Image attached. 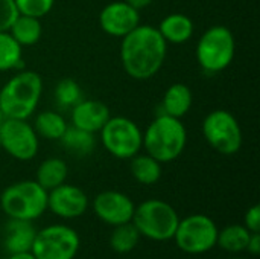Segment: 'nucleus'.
I'll return each instance as SVG.
<instances>
[{
	"label": "nucleus",
	"instance_id": "0eeeda50",
	"mask_svg": "<svg viewBox=\"0 0 260 259\" xmlns=\"http://www.w3.org/2000/svg\"><path fill=\"white\" fill-rule=\"evenodd\" d=\"M99 133L104 148L117 159H131L142 150L143 133L139 125L128 118H110Z\"/></svg>",
	"mask_w": 260,
	"mask_h": 259
},
{
	"label": "nucleus",
	"instance_id": "2f4dec72",
	"mask_svg": "<svg viewBox=\"0 0 260 259\" xmlns=\"http://www.w3.org/2000/svg\"><path fill=\"white\" fill-rule=\"evenodd\" d=\"M128 5H131L133 8H136L137 11H140V9H143V8H146V6H149L154 0H125Z\"/></svg>",
	"mask_w": 260,
	"mask_h": 259
},
{
	"label": "nucleus",
	"instance_id": "4be33fe9",
	"mask_svg": "<svg viewBox=\"0 0 260 259\" xmlns=\"http://www.w3.org/2000/svg\"><path fill=\"white\" fill-rule=\"evenodd\" d=\"M59 142L64 147V150H67L73 156H79V157H84V156H88L90 153H93L94 145H96L93 133L84 131L73 125L67 127V130L61 136Z\"/></svg>",
	"mask_w": 260,
	"mask_h": 259
},
{
	"label": "nucleus",
	"instance_id": "a878e982",
	"mask_svg": "<svg viewBox=\"0 0 260 259\" xmlns=\"http://www.w3.org/2000/svg\"><path fill=\"white\" fill-rule=\"evenodd\" d=\"M21 63V46L11 37V34L0 32V72L17 69Z\"/></svg>",
	"mask_w": 260,
	"mask_h": 259
},
{
	"label": "nucleus",
	"instance_id": "a211bd4d",
	"mask_svg": "<svg viewBox=\"0 0 260 259\" xmlns=\"http://www.w3.org/2000/svg\"><path fill=\"white\" fill-rule=\"evenodd\" d=\"M157 29L166 43L183 44L193 35V21L184 14H169L160 21Z\"/></svg>",
	"mask_w": 260,
	"mask_h": 259
},
{
	"label": "nucleus",
	"instance_id": "412c9836",
	"mask_svg": "<svg viewBox=\"0 0 260 259\" xmlns=\"http://www.w3.org/2000/svg\"><path fill=\"white\" fill-rule=\"evenodd\" d=\"M8 32L23 47V46H34L35 43H38L43 34V27L40 18L18 14Z\"/></svg>",
	"mask_w": 260,
	"mask_h": 259
},
{
	"label": "nucleus",
	"instance_id": "b1692460",
	"mask_svg": "<svg viewBox=\"0 0 260 259\" xmlns=\"http://www.w3.org/2000/svg\"><path fill=\"white\" fill-rule=\"evenodd\" d=\"M251 232L244 224H230L218 232L216 244L229 253H241L247 250Z\"/></svg>",
	"mask_w": 260,
	"mask_h": 259
},
{
	"label": "nucleus",
	"instance_id": "2eb2a0df",
	"mask_svg": "<svg viewBox=\"0 0 260 259\" xmlns=\"http://www.w3.org/2000/svg\"><path fill=\"white\" fill-rule=\"evenodd\" d=\"M72 125L88 133H99L111 118L108 107L96 99H81L72 108Z\"/></svg>",
	"mask_w": 260,
	"mask_h": 259
},
{
	"label": "nucleus",
	"instance_id": "1a4fd4ad",
	"mask_svg": "<svg viewBox=\"0 0 260 259\" xmlns=\"http://www.w3.org/2000/svg\"><path fill=\"white\" fill-rule=\"evenodd\" d=\"M207 143L224 156L236 154L242 147V130L238 119L227 110H213L203 121Z\"/></svg>",
	"mask_w": 260,
	"mask_h": 259
},
{
	"label": "nucleus",
	"instance_id": "aec40b11",
	"mask_svg": "<svg viewBox=\"0 0 260 259\" xmlns=\"http://www.w3.org/2000/svg\"><path fill=\"white\" fill-rule=\"evenodd\" d=\"M34 130L38 137L47 140H59L61 136L66 133L69 124L66 122L64 116L53 110L40 111L34 121Z\"/></svg>",
	"mask_w": 260,
	"mask_h": 259
},
{
	"label": "nucleus",
	"instance_id": "72a5a7b5",
	"mask_svg": "<svg viewBox=\"0 0 260 259\" xmlns=\"http://www.w3.org/2000/svg\"><path fill=\"white\" fill-rule=\"evenodd\" d=\"M3 119H5V116H3V111H2V108H0V124L3 122Z\"/></svg>",
	"mask_w": 260,
	"mask_h": 259
},
{
	"label": "nucleus",
	"instance_id": "6e6552de",
	"mask_svg": "<svg viewBox=\"0 0 260 259\" xmlns=\"http://www.w3.org/2000/svg\"><path fill=\"white\" fill-rule=\"evenodd\" d=\"M218 227L215 221L204 214H193L180 220L175 231V243L180 250L189 255L210 252L216 246Z\"/></svg>",
	"mask_w": 260,
	"mask_h": 259
},
{
	"label": "nucleus",
	"instance_id": "f8f14e48",
	"mask_svg": "<svg viewBox=\"0 0 260 259\" xmlns=\"http://www.w3.org/2000/svg\"><path fill=\"white\" fill-rule=\"evenodd\" d=\"M133 200L119 191H104L93 200V211L99 220L110 226H119L129 223L134 215Z\"/></svg>",
	"mask_w": 260,
	"mask_h": 259
},
{
	"label": "nucleus",
	"instance_id": "4468645a",
	"mask_svg": "<svg viewBox=\"0 0 260 259\" xmlns=\"http://www.w3.org/2000/svg\"><path fill=\"white\" fill-rule=\"evenodd\" d=\"M102 31L111 37L123 38L140 24V14L136 8L123 2L108 3L99 14Z\"/></svg>",
	"mask_w": 260,
	"mask_h": 259
},
{
	"label": "nucleus",
	"instance_id": "473e14b6",
	"mask_svg": "<svg viewBox=\"0 0 260 259\" xmlns=\"http://www.w3.org/2000/svg\"><path fill=\"white\" fill-rule=\"evenodd\" d=\"M8 259H37L32 252H20V253H11Z\"/></svg>",
	"mask_w": 260,
	"mask_h": 259
},
{
	"label": "nucleus",
	"instance_id": "5701e85b",
	"mask_svg": "<svg viewBox=\"0 0 260 259\" xmlns=\"http://www.w3.org/2000/svg\"><path fill=\"white\" fill-rule=\"evenodd\" d=\"M133 177L142 185H155L161 177V163L149 154H136L129 165Z\"/></svg>",
	"mask_w": 260,
	"mask_h": 259
},
{
	"label": "nucleus",
	"instance_id": "f03ea898",
	"mask_svg": "<svg viewBox=\"0 0 260 259\" xmlns=\"http://www.w3.org/2000/svg\"><path fill=\"white\" fill-rule=\"evenodd\" d=\"M43 93V79L34 70L14 75L0 89V108L5 118L27 119L38 107Z\"/></svg>",
	"mask_w": 260,
	"mask_h": 259
},
{
	"label": "nucleus",
	"instance_id": "dca6fc26",
	"mask_svg": "<svg viewBox=\"0 0 260 259\" xmlns=\"http://www.w3.org/2000/svg\"><path fill=\"white\" fill-rule=\"evenodd\" d=\"M37 231L32 226V221L24 220H12L9 218L5 227V249L8 253H20V252H30Z\"/></svg>",
	"mask_w": 260,
	"mask_h": 259
},
{
	"label": "nucleus",
	"instance_id": "f257e3e1",
	"mask_svg": "<svg viewBox=\"0 0 260 259\" xmlns=\"http://www.w3.org/2000/svg\"><path fill=\"white\" fill-rule=\"evenodd\" d=\"M168 43L157 27L139 24L122 38L120 61L125 72L139 81L152 78L163 66Z\"/></svg>",
	"mask_w": 260,
	"mask_h": 259
},
{
	"label": "nucleus",
	"instance_id": "ddd939ff",
	"mask_svg": "<svg viewBox=\"0 0 260 259\" xmlns=\"http://www.w3.org/2000/svg\"><path fill=\"white\" fill-rule=\"evenodd\" d=\"M88 208L87 194L73 185L62 183L47 192V209L64 220H73L85 214Z\"/></svg>",
	"mask_w": 260,
	"mask_h": 259
},
{
	"label": "nucleus",
	"instance_id": "20e7f679",
	"mask_svg": "<svg viewBox=\"0 0 260 259\" xmlns=\"http://www.w3.org/2000/svg\"><path fill=\"white\" fill-rule=\"evenodd\" d=\"M0 208L12 220L34 221L47 209V191L35 180L12 183L2 192Z\"/></svg>",
	"mask_w": 260,
	"mask_h": 259
},
{
	"label": "nucleus",
	"instance_id": "f3484780",
	"mask_svg": "<svg viewBox=\"0 0 260 259\" xmlns=\"http://www.w3.org/2000/svg\"><path fill=\"white\" fill-rule=\"evenodd\" d=\"M192 92L183 82H175L168 87L161 101V114H168L177 119L186 116L192 107Z\"/></svg>",
	"mask_w": 260,
	"mask_h": 259
},
{
	"label": "nucleus",
	"instance_id": "423d86ee",
	"mask_svg": "<svg viewBox=\"0 0 260 259\" xmlns=\"http://www.w3.org/2000/svg\"><path fill=\"white\" fill-rule=\"evenodd\" d=\"M236 53V40L233 32L222 24L209 27L200 38L197 46V60L207 73L225 70Z\"/></svg>",
	"mask_w": 260,
	"mask_h": 259
},
{
	"label": "nucleus",
	"instance_id": "bb28decb",
	"mask_svg": "<svg viewBox=\"0 0 260 259\" xmlns=\"http://www.w3.org/2000/svg\"><path fill=\"white\" fill-rule=\"evenodd\" d=\"M55 99L59 108H73L82 98L79 84L72 78H62L55 87Z\"/></svg>",
	"mask_w": 260,
	"mask_h": 259
},
{
	"label": "nucleus",
	"instance_id": "9d476101",
	"mask_svg": "<svg viewBox=\"0 0 260 259\" xmlns=\"http://www.w3.org/2000/svg\"><path fill=\"white\" fill-rule=\"evenodd\" d=\"M79 244V235L75 229L52 224L35 234L30 252L37 259H75Z\"/></svg>",
	"mask_w": 260,
	"mask_h": 259
},
{
	"label": "nucleus",
	"instance_id": "f704fd0d",
	"mask_svg": "<svg viewBox=\"0 0 260 259\" xmlns=\"http://www.w3.org/2000/svg\"><path fill=\"white\" fill-rule=\"evenodd\" d=\"M233 259H247V258H233Z\"/></svg>",
	"mask_w": 260,
	"mask_h": 259
},
{
	"label": "nucleus",
	"instance_id": "c756f323",
	"mask_svg": "<svg viewBox=\"0 0 260 259\" xmlns=\"http://www.w3.org/2000/svg\"><path fill=\"white\" fill-rule=\"evenodd\" d=\"M244 226L251 232V234H257L260 232V206L254 205L251 206L244 217Z\"/></svg>",
	"mask_w": 260,
	"mask_h": 259
},
{
	"label": "nucleus",
	"instance_id": "393cba45",
	"mask_svg": "<svg viewBox=\"0 0 260 259\" xmlns=\"http://www.w3.org/2000/svg\"><path fill=\"white\" fill-rule=\"evenodd\" d=\"M140 241V234L133 224V221L114 226L110 237V247L117 253H129L133 252Z\"/></svg>",
	"mask_w": 260,
	"mask_h": 259
},
{
	"label": "nucleus",
	"instance_id": "7c9ffc66",
	"mask_svg": "<svg viewBox=\"0 0 260 259\" xmlns=\"http://www.w3.org/2000/svg\"><path fill=\"white\" fill-rule=\"evenodd\" d=\"M247 250L248 253H251L253 256H257L260 252V234H251L250 237V241H248V246H247Z\"/></svg>",
	"mask_w": 260,
	"mask_h": 259
},
{
	"label": "nucleus",
	"instance_id": "c85d7f7f",
	"mask_svg": "<svg viewBox=\"0 0 260 259\" xmlns=\"http://www.w3.org/2000/svg\"><path fill=\"white\" fill-rule=\"evenodd\" d=\"M17 15L18 11L14 0H0V32L9 31Z\"/></svg>",
	"mask_w": 260,
	"mask_h": 259
},
{
	"label": "nucleus",
	"instance_id": "6ab92c4d",
	"mask_svg": "<svg viewBox=\"0 0 260 259\" xmlns=\"http://www.w3.org/2000/svg\"><path fill=\"white\" fill-rule=\"evenodd\" d=\"M69 168L66 162L59 157H49L41 162V165L37 169V179L35 182L44 188L47 192L52 191L53 188L66 183Z\"/></svg>",
	"mask_w": 260,
	"mask_h": 259
},
{
	"label": "nucleus",
	"instance_id": "7ed1b4c3",
	"mask_svg": "<svg viewBox=\"0 0 260 259\" xmlns=\"http://www.w3.org/2000/svg\"><path fill=\"white\" fill-rule=\"evenodd\" d=\"M186 143L187 131L183 122L168 114H158L143 133L142 147L160 163H169L181 156Z\"/></svg>",
	"mask_w": 260,
	"mask_h": 259
},
{
	"label": "nucleus",
	"instance_id": "9b49d317",
	"mask_svg": "<svg viewBox=\"0 0 260 259\" xmlns=\"http://www.w3.org/2000/svg\"><path fill=\"white\" fill-rule=\"evenodd\" d=\"M0 147L11 157L26 162L38 153V136L26 119L5 118L0 124Z\"/></svg>",
	"mask_w": 260,
	"mask_h": 259
},
{
	"label": "nucleus",
	"instance_id": "39448f33",
	"mask_svg": "<svg viewBox=\"0 0 260 259\" xmlns=\"http://www.w3.org/2000/svg\"><path fill=\"white\" fill-rule=\"evenodd\" d=\"M133 224L140 237L152 241H169L174 238L180 223L177 211L163 200H146L134 209Z\"/></svg>",
	"mask_w": 260,
	"mask_h": 259
},
{
	"label": "nucleus",
	"instance_id": "cd10ccee",
	"mask_svg": "<svg viewBox=\"0 0 260 259\" xmlns=\"http://www.w3.org/2000/svg\"><path fill=\"white\" fill-rule=\"evenodd\" d=\"M18 14L43 18L53 8L55 0H14Z\"/></svg>",
	"mask_w": 260,
	"mask_h": 259
}]
</instances>
